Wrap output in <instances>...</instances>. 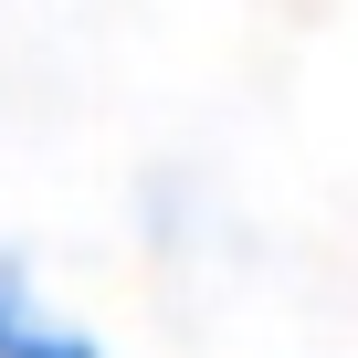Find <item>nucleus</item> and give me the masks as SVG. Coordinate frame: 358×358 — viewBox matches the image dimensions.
<instances>
[{"mask_svg": "<svg viewBox=\"0 0 358 358\" xmlns=\"http://www.w3.org/2000/svg\"><path fill=\"white\" fill-rule=\"evenodd\" d=\"M0 358H106L74 316H53L32 285H22V264H0Z\"/></svg>", "mask_w": 358, "mask_h": 358, "instance_id": "obj_1", "label": "nucleus"}]
</instances>
